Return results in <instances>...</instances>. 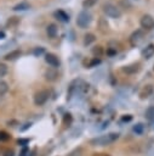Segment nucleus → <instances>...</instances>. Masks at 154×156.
I'll return each mask as SVG.
<instances>
[{
    "mask_svg": "<svg viewBox=\"0 0 154 156\" xmlns=\"http://www.w3.org/2000/svg\"><path fill=\"white\" fill-rule=\"evenodd\" d=\"M118 138H119V134H116V133H109V134H104V135H101L98 138L92 139L91 140V144L95 145V146H105V145H109V144L114 143Z\"/></svg>",
    "mask_w": 154,
    "mask_h": 156,
    "instance_id": "f257e3e1",
    "label": "nucleus"
},
{
    "mask_svg": "<svg viewBox=\"0 0 154 156\" xmlns=\"http://www.w3.org/2000/svg\"><path fill=\"white\" fill-rule=\"evenodd\" d=\"M92 21V16L87 11H81L76 17V24L80 28H87Z\"/></svg>",
    "mask_w": 154,
    "mask_h": 156,
    "instance_id": "f03ea898",
    "label": "nucleus"
},
{
    "mask_svg": "<svg viewBox=\"0 0 154 156\" xmlns=\"http://www.w3.org/2000/svg\"><path fill=\"white\" fill-rule=\"evenodd\" d=\"M103 12L112 18H118L121 16V11L119 10V7H116L113 4H104L103 5Z\"/></svg>",
    "mask_w": 154,
    "mask_h": 156,
    "instance_id": "7ed1b4c3",
    "label": "nucleus"
},
{
    "mask_svg": "<svg viewBox=\"0 0 154 156\" xmlns=\"http://www.w3.org/2000/svg\"><path fill=\"white\" fill-rule=\"evenodd\" d=\"M49 96H50V91L49 90H40V91H38L35 94V96H34L35 105H38V106L44 105L49 100Z\"/></svg>",
    "mask_w": 154,
    "mask_h": 156,
    "instance_id": "20e7f679",
    "label": "nucleus"
},
{
    "mask_svg": "<svg viewBox=\"0 0 154 156\" xmlns=\"http://www.w3.org/2000/svg\"><path fill=\"white\" fill-rule=\"evenodd\" d=\"M142 28L144 29H152L154 28V18L150 16V15H143L141 21H139Z\"/></svg>",
    "mask_w": 154,
    "mask_h": 156,
    "instance_id": "39448f33",
    "label": "nucleus"
},
{
    "mask_svg": "<svg viewBox=\"0 0 154 156\" xmlns=\"http://www.w3.org/2000/svg\"><path fill=\"white\" fill-rule=\"evenodd\" d=\"M45 78H46L47 80H50V82H55V80L58 78V72H57V69H56L55 67L47 68L46 72H45Z\"/></svg>",
    "mask_w": 154,
    "mask_h": 156,
    "instance_id": "423d86ee",
    "label": "nucleus"
},
{
    "mask_svg": "<svg viewBox=\"0 0 154 156\" xmlns=\"http://www.w3.org/2000/svg\"><path fill=\"white\" fill-rule=\"evenodd\" d=\"M45 61L51 66V67H58L59 66V60H58V57L56 56V55H53V54H46V56H45Z\"/></svg>",
    "mask_w": 154,
    "mask_h": 156,
    "instance_id": "0eeeda50",
    "label": "nucleus"
},
{
    "mask_svg": "<svg viewBox=\"0 0 154 156\" xmlns=\"http://www.w3.org/2000/svg\"><path fill=\"white\" fill-rule=\"evenodd\" d=\"M142 38H143V32H142V30H136V32H133V33L131 34V37H130V43H131V45H137V44L142 40Z\"/></svg>",
    "mask_w": 154,
    "mask_h": 156,
    "instance_id": "6e6552de",
    "label": "nucleus"
},
{
    "mask_svg": "<svg viewBox=\"0 0 154 156\" xmlns=\"http://www.w3.org/2000/svg\"><path fill=\"white\" fill-rule=\"evenodd\" d=\"M154 55V44H148L143 50H142V56L144 58H150Z\"/></svg>",
    "mask_w": 154,
    "mask_h": 156,
    "instance_id": "1a4fd4ad",
    "label": "nucleus"
},
{
    "mask_svg": "<svg viewBox=\"0 0 154 156\" xmlns=\"http://www.w3.org/2000/svg\"><path fill=\"white\" fill-rule=\"evenodd\" d=\"M55 17L57 20H59L61 22H69V15L65 13L63 10H58L55 12Z\"/></svg>",
    "mask_w": 154,
    "mask_h": 156,
    "instance_id": "9d476101",
    "label": "nucleus"
},
{
    "mask_svg": "<svg viewBox=\"0 0 154 156\" xmlns=\"http://www.w3.org/2000/svg\"><path fill=\"white\" fill-rule=\"evenodd\" d=\"M124 72L129 73V74H132V73H136L139 71V65L138 63H132V65H129V66H125L122 68Z\"/></svg>",
    "mask_w": 154,
    "mask_h": 156,
    "instance_id": "9b49d317",
    "label": "nucleus"
},
{
    "mask_svg": "<svg viewBox=\"0 0 154 156\" xmlns=\"http://www.w3.org/2000/svg\"><path fill=\"white\" fill-rule=\"evenodd\" d=\"M46 33H47V35H49L50 38H55V37L57 35V26L53 24V23L49 24V26L46 27Z\"/></svg>",
    "mask_w": 154,
    "mask_h": 156,
    "instance_id": "f8f14e48",
    "label": "nucleus"
},
{
    "mask_svg": "<svg viewBox=\"0 0 154 156\" xmlns=\"http://www.w3.org/2000/svg\"><path fill=\"white\" fill-rule=\"evenodd\" d=\"M19 56H21V51H19V50H13V51H11V52H8V54L5 55V60H7V61H13V60H16V58L19 57Z\"/></svg>",
    "mask_w": 154,
    "mask_h": 156,
    "instance_id": "ddd939ff",
    "label": "nucleus"
},
{
    "mask_svg": "<svg viewBox=\"0 0 154 156\" xmlns=\"http://www.w3.org/2000/svg\"><path fill=\"white\" fill-rule=\"evenodd\" d=\"M29 7H30V5H29L28 2H25V1H23V2L17 4V5L13 7V10H15V11H24V10H28Z\"/></svg>",
    "mask_w": 154,
    "mask_h": 156,
    "instance_id": "4468645a",
    "label": "nucleus"
},
{
    "mask_svg": "<svg viewBox=\"0 0 154 156\" xmlns=\"http://www.w3.org/2000/svg\"><path fill=\"white\" fill-rule=\"evenodd\" d=\"M146 118L150 122L154 121V106H149L147 110H146Z\"/></svg>",
    "mask_w": 154,
    "mask_h": 156,
    "instance_id": "2eb2a0df",
    "label": "nucleus"
},
{
    "mask_svg": "<svg viewBox=\"0 0 154 156\" xmlns=\"http://www.w3.org/2000/svg\"><path fill=\"white\" fill-rule=\"evenodd\" d=\"M92 41H95V35L92 33H87L85 35V39H84V44L85 45H90Z\"/></svg>",
    "mask_w": 154,
    "mask_h": 156,
    "instance_id": "dca6fc26",
    "label": "nucleus"
},
{
    "mask_svg": "<svg viewBox=\"0 0 154 156\" xmlns=\"http://www.w3.org/2000/svg\"><path fill=\"white\" fill-rule=\"evenodd\" d=\"M7 90H8V85H7V83L0 79V95H4Z\"/></svg>",
    "mask_w": 154,
    "mask_h": 156,
    "instance_id": "f3484780",
    "label": "nucleus"
},
{
    "mask_svg": "<svg viewBox=\"0 0 154 156\" xmlns=\"http://www.w3.org/2000/svg\"><path fill=\"white\" fill-rule=\"evenodd\" d=\"M152 91H153L152 85H147V87H146V89L141 93V98H148V95H149V94H152Z\"/></svg>",
    "mask_w": 154,
    "mask_h": 156,
    "instance_id": "a211bd4d",
    "label": "nucleus"
},
{
    "mask_svg": "<svg viewBox=\"0 0 154 156\" xmlns=\"http://www.w3.org/2000/svg\"><path fill=\"white\" fill-rule=\"evenodd\" d=\"M96 2H97V0H84V1H82V6H84V9H90V7H92Z\"/></svg>",
    "mask_w": 154,
    "mask_h": 156,
    "instance_id": "6ab92c4d",
    "label": "nucleus"
},
{
    "mask_svg": "<svg viewBox=\"0 0 154 156\" xmlns=\"http://www.w3.org/2000/svg\"><path fill=\"white\" fill-rule=\"evenodd\" d=\"M7 73V66L5 63H1L0 62V79L2 77H5V74Z\"/></svg>",
    "mask_w": 154,
    "mask_h": 156,
    "instance_id": "aec40b11",
    "label": "nucleus"
},
{
    "mask_svg": "<svg viewBox=\"0 0 154 156\" xmlns=\"http://www.w3.org/2000/svg\"><path fill=\"white\" fill-rule=\"evenodd\" d=\"M8 139H10L8 133H6V132H4V130H0V141H6V140H8Z\"/></svg>",
    "mask_w": 154,
    "mask_h": 156,
    "instance_id": "412c9836",
    "label": "nucleus"
},
{
    "mask_svg": "<svg viewBox=\"0 0 154 156\" xmlns=\"http://www.w3.org/2000/svg\"><path fill=\"white\" fill-rule=\"evenodd\" d=\"M133 132H136V133H138V134H141V133L143 132V124H141V123H138V124H136V126L133 127Z\"/></svg>",
    "mask_w": 154,
    "mask_h": 156,
    "instance_id": "4be33fe9",
    "label": "nucleus"
},
{
    "mask_svg": "<svg viewBox=\"0 0 154 156\" xmlns=\"http://www.w3.org/2000/svg\"><path fill=\"white\" fill-rule=\"evenodd\" d=\"M29 155H30V152H29L28 147H24V149L21 151V154H19V156H29Z\"/></svg>",
    "mask_w": 154,
    "mask_h": 156,
    "instance_id": "5701e85b",
    "label": "nucleus"
},
{
    "mask_svg": "<svg viewBox=\"0 0 154 156\" xmlns=\"http://www.w3.org/2000/svg\"><path fill=\"white\" fill-rule=\"evenodd\" d=\"M42 52H44V49H42V48H36V49L34 50V55H36V56H38V55H41Z\"/></svg>",
    "mask_w": 154,
    "mask_h": 156,
    "instance_id": "b1692460",
    "label": "nucleus"
},
{
    "mask_svg": "<svg viewBox=\"0 0 154 156\" xmlns=\"http://www.w3.org/2000/svg\"><path fill=\"white\" fill-rule=\"evenodd\" d=\"M28 141H29L28 139H19L18 140V144L19 145H25V144H28Z\"/></svg>",
    "mask_w": 154,
    "mask_h": 156,
    "instance_id": "393cba45",
    "label": "nucleus"
},
{
    "mask_svg": "<svg viewBox=\"0 0 154 156\" xmlns=\"http://www.w3.org/2000/svg\"><path fill=\"white\" fill-rule=\"evenodd\" d=\"M97 63H99V60H93V61L91 62V65H90V66H93V65H97Z\"/></svg>",
    "mask_w": 154,
    "mask_h": 156,
    "instance_id": "a878e982",
    "label": "nucleus"
},
{
    "mask_svg": "<svg viewBox=\"0 0 154 156\" xmlns=\"http://www.w3.org/2000/svg\"><path fill=\"white\" fill-rule=\"evenodd\" d=\"M4 156H13V155H12V152H11V151H6V152L4 154Z\"/></svg>",
    "mask_w": 154,
    "mask_h": 156,
    "instance_id": "bb28decb",
    "label": "nucleus"
},
{
    "mask_svg": "<svg viewBox=\"0 0 154 156\" xmlns=\"http://www.w3.org/2000/svg\"><path fill=\"white\" fill-rule=\"evenodd\" d=\"M2 38H5V33L2 30H0V39H2Z\"/></svg>",
    "mask_w": 154,
    "mask_h": 156,
    "instance_id": "cd10ccee",
    "label": "nucleus"
},
{
    "mask_svg": "<svg viewBox=\"0 0 154 156\" xmlns=\"http://www.w3.org/2000/svg\"><path fill=\"white\" fill-rule=\"evenodd\" d=\"M93 156H109V155H107V154H95Z\"/></svg>",
    "mask_w": 154,
    "mask_h": 156,
    "instance_id": "c85d7f7f",
    "label": "nucleus"
},
{
    "mask_svg": "<svg viewBox=\"0 0 154 156\" xmlns=\"http://www.w3.org/2000/svg\"><path fill=\"white\" fill-rule=\"evenodd\" d=\"M131 119V117L129 116V117H122V121H130Z\"/></svg>",
    "mask_w": 154,
    "mask_h": 156,
    "instance_id": "c756f323",
    "label": "nucleus"
}]
</instances>
